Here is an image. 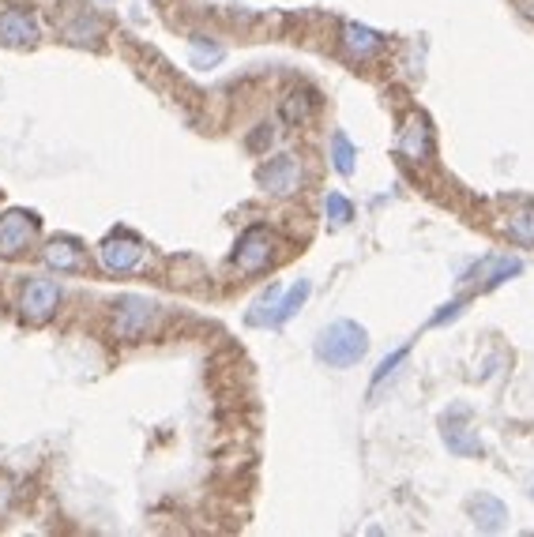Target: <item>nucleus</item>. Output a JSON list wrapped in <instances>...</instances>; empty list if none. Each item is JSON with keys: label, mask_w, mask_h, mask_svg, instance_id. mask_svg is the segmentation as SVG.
I'll list each match as a JSON object with an SVG mask.
<instances>
[{"label": "nucleus", "mask_w": 534, "mask_h": 537, "mask_svg": "<svg viewBox=\"0 0 534 537\" xmlns=\"http://www.w3.org/2000/svg\"><path fill=\"white\" fill-rule=\"evenodd\" d=\"M309 290H313V286H309L305 278H301V282H298V286H294V290H286V297H283V301H279V312H275V327H283V323L290 320V316H294V312H298L301 305H305V297H309Z\"/></svg>", "instance_id": "nucleus-21"}, {"label": "nucleus", "mask_w": 534, "mask_h": 537, "mask_svg": "<svg viewBox=\"0 0 534 537\" xmlns=\"http://www.w3.org/2000/svg\"><path fill=\"white\" fill-rule=\"evenodd\" d=\"M271 139H275V128H271V124H260V128L249 136V147L256 151V147H264V143H271Z\"/></svg>", "instance_id": "nucleus-25"}, {"label": "nucleus", "mask_w": 534, "mask_h": 537, "mask_svg": "<svg viewBox=\"0 0 534 537\" xmlns=\"http://www.w3.org/2000/svg\"><path fill=\"white\" fill-rule=\"evenodd\" d=\"M64 38L72 42V46H98V38H102V27H98V19L91 16H76L68 27H64Z\"/></svg>", "instance_id": "nucleus-18"}, {"label": "nucleus", "mask_w": 534, "mask_h": 537, "mask_svg": "<svg viewBox=\"0 0 534 537\" xmlns=\"http://www.w3.org/2000/svg\"><path fill=\"white\" fill-rule=\"evenodd\" d=\"M279 301H283V290L279 286H271V290L252 305V312L245 316L249 327H275V312H279Z\"/></svg>", "instance_id": "nucleus-15"}, {"label": "nucleus", "mask_w": 534, "mask_h": 537, "mask_svg": "<svg viewBox=\"0 0 534 537\" xmlns=\"http://www.w3.org/2000/svg\"><path fill=\"white\" fill-rule=\"evenodd\" d=\"M343 49L354 57V61H365L384 49V38H380L373 27H362V23H343Z\"/></svg>", "instance_id": "nucleus-12"}, {"label": "nucleus", "mask_w": 534, "mask_h": 537, "mask_svg": "<svg viewBox=\"0 0 534 537\" xmlns=\"http://www.w3.org/2000/svg\"><path fill=\"white\" fill-rule=\"evenodd\" d=\"M369 350V335H365L362 323L354 320H335L328 323L320 335H316V357L331 365V369H350L358 365Z\"/></svg>", "instance_id": "nucleus-1"}, {"label": "nucleus", "mask_w": 534, "mask_h": 537, "mask_svg": "<svg viewBox=\"0 0 534 537\" xmlns=\"http://www.w3.org/2000/svg\"><path fill=\"white\" fill-rule=\"evenodd\" d=\"M42 260L53 271H79L83 267V248H79L76 237H53L46 248H42Z\"/></svg>", "instance_id": "nucleus-13"}, {"label": "nucleus", "mask_w": 534, "mask_h": 537, "mask_svg": "<svg viewBox=\"0 0 534 537\" xmlns=\"http://www.w3.org/2000/svg\"><path fill=\"white\" fill-rule=\"evenodd\" d=\"M271 252H275V237L264 230V226H249L241 233L234 252V263L241 275H260L267 263H271Z\"/></svg>", "instance_id": "nucleus-6"}, {"label": "nucleus", "mask_w": 534, "mask_h": 537, "mask_svg": "<svg viewBox=\"0 0 534 537\" xmlns=\"http://www.w3.org/2000/svg\"><path fill=\"white\" fill-rule=\"evenodd\" d=\"M467 511H471L474 526H478V530H486V534H497L504 522H508V507H504L497 496H489V492H478V496H471Z\"/></svg>", "instance_id": "nucleus-10"}, {"label": "nucleus", "mask_w": 534, "mask_h": 537, "mask_svg": "<svg viewBox=\"0 0 534 537\" xmlns=\"http://www.w3.org/2000/svg\"><path fill=\"white\" fill-rule=\"evenodd\" d=\"M324 215L331 218V226H335V230H343L346 222L354 218V203L346 200L343 192H328V196H324Z\"/></svg>", "instance_id": "nucleus-20"}, {"label": "nucleus", "mask_w": 534, "mask_h": 537, "mask_svg": "<svg viewBox=\"0 0 534 537\" xmlns=\"http://www.w3.org/2000/svg\"><path fill=\"white\" fill-rule=\"evenodd\" d=\"M331 166H335V173H343V177H350L354 173V158H358V147L346 139V132H335L331 136Z\"/></svg>", "instance_id": "nucleus-16"}, {"label": "nucleus", "mask_w": 534, "mask_h": 537, "mask_svg": "<svg viewBox=\"0 0 534 537\" xmlns=\"http://www.w3.org/2000/svg\"><path fill=\"white\" fill-rule=\"evenodd\" d=\"M38 241V215L34 211H8L0 218V260H19Z\"/></svg>", "instance_id": "nucleus-3"}, {"label": "nucleus", "mask_w": 534, "mask_h": 537, "mask_svg": "<svg viewBox=\"0 0 534 537\" xmlns=\"http://www.w3.org/2000/svg\"><path fill=\"white\" fill-rule=\"evenodd\" d=\"M399 151L414 158V162H422L433 154V132H429V121H425L422 113H410L407 124H403V132H399Z\"/></svg>", "instance_id": "nucleus-9"}, {"label": "nucleus", "mask_w": 534, "mask_h": 537, "mask_svg": "<svg viewBox=\"0 0 534 537\" xmlns=\"http://www.w3.org/2000/svg\"><path fill=\"white\" fill-rule=\"evenodd\" d=\"M399 361H407V346H399V350L388 353V357L380 361V369L373 372V387L384 384V380H388V376H392V372H395V365H399Z\"/></svg>", "instance_id": "nucleus-23"}, {"label": "nucleus", "mask_w": 534, "mask_h": 537, "mask_svg": "<svg viewBox=\"0 0 534 537\" xmlns=\"http://www.w3.org/2000/svg\"><path fill=\"white\" fill-rule=\"evenodd\" d=\"M504 230H508V237L519 241V245H534V207H519L516 215H508Z\"/></svg>", "instance_id": "nucleus-19"}, {"label": "nucleus", "mask_w": 534, "mask_h": 537, "mask_svg": "<svg viewBox=\"0 0 534 537\" xmlns=\"http://www.w3.org/2000/svg\"><path fill=\"white\" fill-rule=\"evenodd\" d=\"M523 271V263L516 260V256H489V260H482L478 267H471L467 271V282H478L482 278V286H501L504 278H512Z\"/></svg>", "instance_id": "nucleus-11"}, {"label": "nucleus", "mask_w": 534, "mask_h": 537, "mask_svg": "<svg viewBox=\"0 0 534 537\" xmlns=\"http://www.w3.org/2000/svg\"><path fill=\"white\" fill-rule=\"evenodd\" d=\"M256 181H260V188L271 192V196H294V192L301 188L298 158H294V154H279V158H271L267 166H260Z\"/></svg>", "instance_id": "nucleus-7"}, {"label": "nucleus", "mask_w": 534, "mask_h": 537, "mask_svg": "<svg viewBox=\"0 0 534 537\" xmlns=\"http://www.w3.org/2000/svg\"><path fill=\"white\" fill-rule=\"evenodd\" d=\"M158 316H162V308H158L155 301L128 293V297H121V301L113 305V338H121V342H140V338H147L158 327Z\"/></svg>", "instance_id": "nucleus-2"}, {"label": "nucleus", "mask_w": 534, "mask_h": 537, "mask_svg": "<svg viewBox=\"0 0 534 537\" xmlns=\"http://www.w3.org/2000/svg\"><path fill=\"white\" fill-rule=\"evenodd\" d=\"M459 312H463V301H448V305L440 308V312H437V316H433V320H429V323H433V327H440V323L456 320Z\"/></svg>", "instance_id": "nucleus-24"}, {"label": "nucleus", "mask_w": 534, "mask_h": 537, "mask_svg": "<svg viewBox=\"0 0 534 537\" xmlns=\"http://www.w3.org/2000/svg\"><path fill=\"white\" fill-rule=\"evenodd\" d=\"M98 263H102V271H110V275H128V271H136L143 263V241L125 230L110 233V237L98 245Z\"/></svg>", "instance_id": "nucleus-4"}, {"label": "nucleus", "mask_w": 534, "mask_h": 537, "mask_svg": "<svg viewBox=\"0 0 534 537\" xmlns=\"http://www.w3.org/2000/svg\"><path fill=\"white\" fill-rule=\"evenodd\" d=\"M440 436H444V444H448L452 455H463V459L482 455V440H478V432H471L467 425L452 421V417H444V421H440Z\"/></svg>", "instance_id": "nucleus-14"}, {"label": "nucleus", "mask_w": 534, "mask_h": 537, "mask_svg": "<svg viewBox=\"0 0 534 537\" xmlns=\"http://www.w3.org/2000/svg\"><path fill=\"white\" fill-rule=\"evenodd\" d=\"M215 61H222V49L219 46H204V38L196 34V38H192V64L200 68V64H215Z\"/></svg>", "instance_id": "nucleus-22"}, {"label": "nucleus", "mask_w": 534, "mask_h": 537, "mask_svg": "<svg viewBox=\"0 0 534 537\" xmlns=\"http://www.w3.org/2000/svg\"><path fill=\"white\" fill-rule=\"evenodd\" d=\"M61 305V286L53 278H31L19 293V312L27 323H46Z\"/></svg>", "instance_id": "nucleus-5"}, {"label": "nucleus", "mask_w": 534, "mask_h": 537, "mask_svg": "<svg viewBox=\"0 0 534 537\" xmlns=\"http://www.w3.org/2000/svg\"><path fill=\"white\" fill-rule=\"evenodd\" d=\"M531 496H534V489H531Z\"/></svg>", "instance_id": "nucleus-26"}, {"label": "nucleus", "mask_w": 534, "mask_h": 537, "mask_svg": "<svg viewBox=\"0 0 534 537\" xmlns=\"http://www.w3.org/2000/svg\"><path fill=\"white\" fill-rule=\"evenodd\" d=\"M313 109H316V98H313L309 91L286 94V102H283V121H286V124H305L309 117H313Z\"/></svg>", "instance_id": "nucleus-17"}, {"label": "nucleus", "mask_w": 534, "mask_h": 537, "mask_svg": "<svg viewBox=\"0 0 534 537\" xmlns=\"http://www.w3.org/2000/svg\"><path fill=\"white\" fill-rule=\"evenodd\" d=\"M42 27L27 8H4L0 12V42L8 49H31L38 46Z\"/></svg>", "instance_id": "nucleus-8"}]
</instances>
